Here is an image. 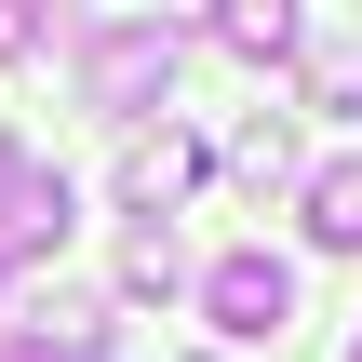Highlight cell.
Wrapping results in <instances>:
<instances>
[{
  "label": "cell",
  "mask_w": 362,
  "mask_h": 362,
  "mask_svg": "<svg viewBox=\"0 0 362 362\" xmlns=\"http://www.w3.org/2000/svg\"><path fill=\"white\" fill-rule=\"evenodd\" d=\"M202 309H215V336H282V322H296V269H282L269 242H242V255L202 269Z\"/></svg>",
  "instance_id": "2"
},
{
  "label": "cell",
  "mask_w": 362,
  "mask_h": 362,
  "mask_svg": "<svg viewBox=\"0 0 362 362\" xmlns=\"http://www.w3.org/2000/svg\"><path fill=\"white\" fill-rule=\"evenodd\" d=\"M13 175H27V148H13V134H0V188H13Z\"/></svg>",
  "instance_id": "12"
},
{
  "label": "cell",
  "mask_w": 362,
  "mask_h": 362,
  "mask_svg": "<svg viewBox=\"0 0 362 362\" xmlns=\"http://www.w3.org/2000/svg\"><path fill=\"white\" fill-rule=\"evenodd\" d=\"M107 349V309L94 296H27L13 309V362H94Z\"/></svg>",
  "instance_id": "3"
},
{
  "label": "cell",
  "mask_w": 362,
  "mask_h": 362,
  "mask_svg": "<svg viewBox=\"0 0 362 362\" xmlns=\"http://www.w3.org/2000/svg\"><path fill=\"white\" fill-rule=\"evenodd\" d=\"M0 54H40V13L27 0H0Z\"/></svg>",
  "instance_id": "11"
},
{
  "label": "cell",
  "mask_w": 362,
  "mask_h": 362,
  "mask_svg": "<svg viewBox=\"0 0 362 362\" xmlns=\"http://www.w3.org/2000/svg\"><path fill=\"white\" fill-rule=\"evenodd\" d=\"M228 175H242V188H296V121H269V107H255V121H242V148H228Z\"/></svg>",
  "instance_id": "8"
},
{
  "label": "cell",
  "mask_w": 362,
  "mask_h": 362,
  "mask_svg": "<svg viewBox=\"0 0 362 362\" xmlns=\"http://www.w3.org/2000/svg\"><path fill=\"white\" fill-rule=\"evenodd\" d=\"M175 282H188L175 228H134V242H121V296H175Z\"/></svg>",
  "instance_id": "9"
},
{
  "label": "cell",
  "mask_w": 362,
  "mask_h": 362,
  "mask_svg": "<svg viewBox=\"0 0 362 362\" xmlns=\"http://www.w3.org/2000/svg\"><path fill=\"white\" fill-rule=\"evenodd\" d=\"M175 81V27H148V13H107V27H81V94L107 107V121H148V94Z\"/></svg>",
  "instance_id": "1"
},
{
  "label": "cell",
  "mask_w": 362,
  "mask_h": 362,
  "mask_svg": "<svg viewBox=\"0 0 362 362\" xmlns=\"http://www.w3.org/2000/svg\"><path fill=\"white\" fill-rule=\"evenodd\" d=\"M188 175H202V148H188L175 121L121 148V202H134V215H175V202H188Z\"/></svg>",
  "instance_id": "5"
},
{
  "label": "cell",
  "mask_w": 362,
  "mask_h": 362,
  "mask_svg": "<svg viewBox=\"0 0 362 362\" xmlns=\"http://www.w3.org/2000/svg\"><path fill=\"white\" fill-rule=\"evenodd\" d=\"M309 242L322 255H362V161H322L309 175Z\"/></svg>",
  "instance_id": "7"
},
{
  "label": "cell",
  "mask_w": 362,
  "mask_h": 362,
  "mask_svg": "<svg viewBox=\"0 0 362 362\" xmlns=\"http://www.w3.org/2000/svg\"><path fill=\"white\" fill-rule=\"evenodd\" d=\"M67 215H81V188H67L54 161H27V175L0 188V255H40V242H67Z\"/></svg>",
  "instance_id": "4"
},
{
  "label": "cell",
  "mask_w": 362,
  "mask_h": 362,
  "mask_svg": "<svg viewBox=\"0 0 362 362\" xmlns=\"http://www.w3.org/2000/svg\"><path fill=\"white\" fill-rule=\"evenodd\" d=\"M349 362H362V349H349Z\"/></svg>",
  "instance_id": "13"
},
{
  "label": "cell",
  "mask_w": 362,
  "mask_h": 362,
  "mask_svg": "<svg viewBox=\"0 0 362 362\" xmlns=\"http://www.w3.org/2000/svg\"><path fill=\"white\" fill-rule=\"evenodd\" d=\"M309 107H336V121L362 107V40H322L309 54Z\"/></svg>",
  "instance_id": "10"
},
{
  "label": "cell",
  "mask_w": 362,
  "mask_h": 362,
  "mask_svg": "<svg viewBox=\"0 0 362 362\" xmlns=\"http://www.w3.org/2000/svg\"><path fill=\"white\" fill-rule=\"evenodd\" d=\"M215 40H228V54H255V67H282V54L309 40V13H296V0H228V13H215Z\"/></svg>",
  "instance_id": "6"
}]
</instances>
